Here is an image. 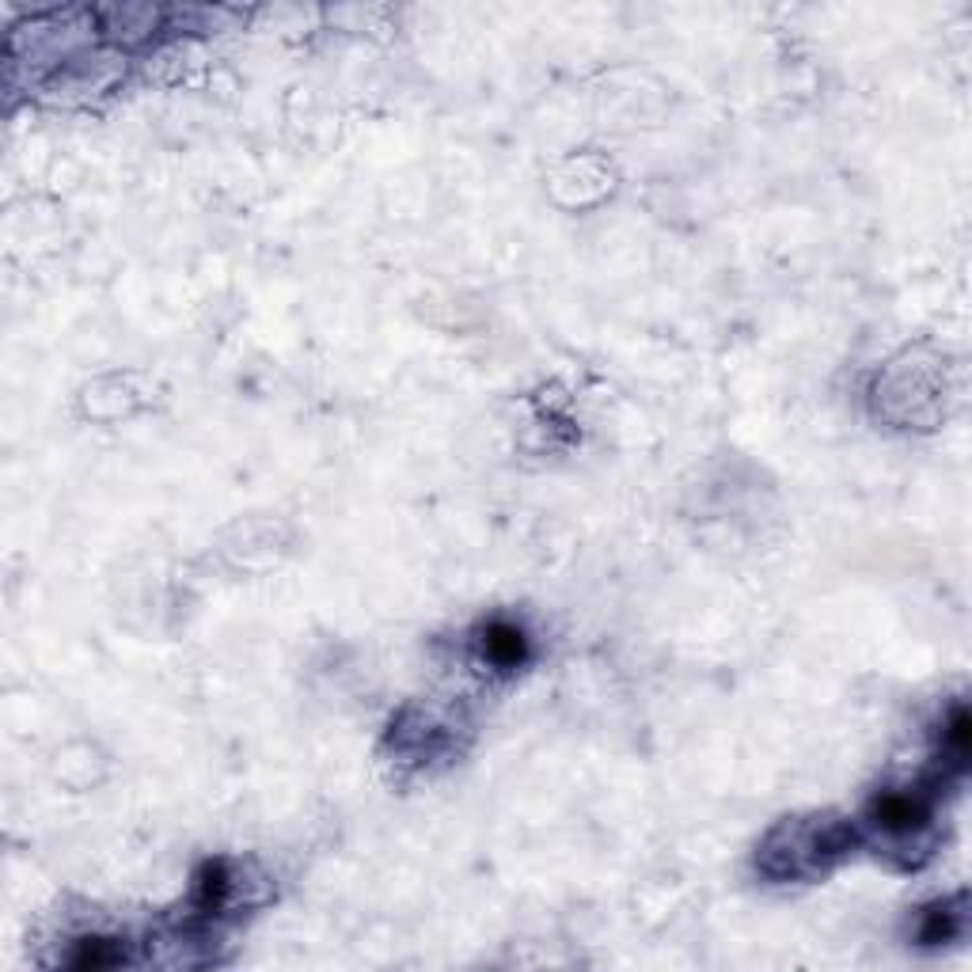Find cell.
<instances>
[{
    "label": "cell",
    "mask_w": 972,
    "mask_h": 972,
    "mask_svg": "<svg viewBox=\"0 0 972 972\" xmlns=\"http://www.w3.org/2000/svg\"><path fill=\"white\" fill-rule=\"evenodd\" d=\"M483 654L502 665V669H513L521 665L524 654H528V642H524V631L513 627V623H490L483 631Z\"/></svg>",
    "instance_id": "cell-1"
},
{
    "label": "cell",
    "mask_w": 972,
    "mask_h": 972,
    "mask_svg": "<svg viewBox=\"0 0 972 972\" xmlns=\"http://www.w3.org/2000/svg\"><path fill=\"white\" fill-rule=\"evenodd\" d=\"M919 821H923V805L916 798H908V794H889V798L878 802V824L889 828V832H908Z\"/></svg>",
    "instance_id": "cell-2"
},
{
    "label": "cell",
    "mask_w": 972,
    "mask_h": 972,
    "mask_svg": "<svg viewBox=\"0 0 972 972\" xmlns=\"http://www.w3.org/2000/svg\"><path fill=\"white\" fill-rule=\"evenodd\" d=\"M118 961H122V950L114 942H107V938H88L84 950L73 957V965H80V969H107V965H118Z\"/></svg>",
    "instance_id": "cell-3"
},
{
    "label": "cell",
    "mask_w": 972,
    "mask_h": 972,
    "mask_svg": "<svg viewBox=\"0 0 972 972\" xmlns=\"http://www.w3.org/2000/svg\"><path fill=\"white\" fill-rule=\"evenodd\" d=\"M228 893V874L221 862H209L202 870V900L206 904H221V897Z\"/></svg>",
    "instance_id": "cell-4"
}]
</instances>
